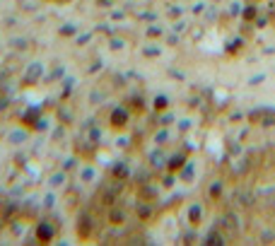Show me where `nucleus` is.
<instances>
[{"label":"nucleus","instance_id":"1","mask_svg":"<svg viewBox=\"0 0 275 246\" xmlns=\"http://www.w3.org/2000/svg\"><path fill=\"white\" fill-rule=\"evenodd\" d=\"M58 232H61V227H58V222L56 220H51V217H41L39 222L34 224V244H53L56 239H58Z\"/></svg>","mask_w":275,"mask_h":246},{"label":"nucleus","instance_id":"2","mask_svg":"<svg viewBox=\"0 0 275 246\" xmlns=\"http://www.w3.org/2000/svg\"><path fill=\"white\" fill-rule=\"evenodd\" d=\"M75 232H78L80 241H87V239L92 237V232H95V217H92V213L80 210L78 220H75Z\"/></svg>","mask_w":275,"mask_h":246},{"label":"nucleus","instance_id":"3","mask_svg":"<svg viewBox=\"0 0 275 246\" xmlns=\"http://www.w3.org/2000/svg\"><path fill=\"white\" fill-rule=\"evenodd\" d=\"M44 75H46V68H44V63L34 61V63L27 65V70H24L22 80H20V85H22V87H34V85H39L41 80H44Z\"/></svg>","mask_w":275,"mask_h":246},{"label":"nucleus","instance_id":"4","mask_svg":"<svg viewBox=\"0 0 275 246\" xmlns=\"http://www.w3.org/2000/svg\"><path fill=\"white\" fill-rule=\"evenodd\" d=\"M128 121H131V109L126 106H114L109 113V126L114 130H123L128 126Z\"/></svg>","mask_w":275,"mask_h":246},{"label":"nucleus","instance_id":"5","mask_svg":"<svg viewBox=\"0 0 275 246\" xmlns=\"http://www.w3.org/2000/svg\"><path fill=\"white\" fill-rule=\"evenodd\" d=\"M41 116H44V106H29V109H24V111H22V116H20V123H22L24 128H29V130H32Z\"/></svg>","mask_w":275,"mask_h":246},{"label":"nucleus","instance_id":"6","mask_svg":"<svg viewBox=\"0 0 275 246\" xmlns=\"http://www.w3.org/2000/svg\"><path fill=\"white\" fill-rule=\"evenodd\" d=\"M27 138H29V128H24L22 123L15 128H10L8 133H5V140H8V145H24L27 143Z\"/></svg>","mask_w":275,"mask_h":246},{"label":"nucleus","instance_id":"7","mask_svg":"<svg viewBox=\"0 0 275 246\" xmlns=\"http://www.w3.org/2000/svg\"><path fill=\"white\" fill-rule=\"evenodd\" d=\"M106 220H109L111 224H116V227H118V224H126L128 213L121 205H116V203H114V205L109 207V213H106Z\"/></svg>","mask_w":275,"mask_h":246},{"label":"nucleus","instance_id":"8","mask_svg":"<svg viewBox=\"0 0 275 246\" xmlns=\"http://www.w3.org/2000/svg\"><path fill=\"white\" fill-rule=\"evenodd\" d=\"M46 186H48V188H61V186H68V172H63V169L53 172V174L46 179Z\"/></svg>","mask_w":275,"mask_h":246},{"label":"nucleus","instance_id":"9","mask_svg":"<svg viewBox=\"0 0 275 246\" xmlns=\"http://www.w3.org/2000/svg\"><path fill=\"white\" fill-rule=\"evenodd\" d=\"M111 176H114L116 181H126L128 176H131V167H128L126 162H114V167H111Z\"/></svg>","mask_w":275,"mask_h":246},{"label":"nucleus","instance_id":"10","mask_svg":"<svg viewBox=\"0 0 275 246\" xmlns=\"http://www.w3.org/2000/svg\"><path fill=\"white\" fill-rule=\"evenodd\" d=\"M78 179H80V183H92V181L97 179V169L92 167V164H85V167H80Z\"/></svg>","mask_w":275,"mask_h":246},{"label":"nucleus","instance_id":"11","mask_svg":"<svg viewBox=\"0 0 275 246\" xmlns=\"http://www.w3.org/2000/svg\"><path fill=\"white\" fill-rule=\"evenodd\" d=\"M184 164H186V155H172V157L167 159V169H169V172H179L181 167H184Z\"/></svg>","mask_w":275,"mask_h":246},{"label":"nucleus","instance_id":"12","mask_svg":"<svg viewBox=\"0 0 275 246\" xmlns=\"http://www.w3.org/2000/svg\"><path fill=\"white\" fill-rule=\"evenodd\" d=\"M58 36H63V39H70V36H78V27L72 22H65L61 24V29H58Z\"/></svg>","mask_w":275,"mask_h":246},{"label":"nucleus","instance_id":"13","mask_svg":"<svg viewBox=\"0 0 275 246\" xmlns=\"http://www.w3.org/2000/svg\"><path fill=\"white\" fill-rule=\"evenodd\" d=\"M152 109H155V111H167V109H169V97L157 94L155 102H152Z\"/></svg>","mask_w":275,"mask_h":246},{"label":"nucleus","instance_id":"14","mask_svg":"<svg viewBox=\"0 0 275 246\" xmlns=\"http://www.w3.org/2000/svg\"><path fill=\"white\" fill-rule=\"evenodd\" d=\"M200 217H203V210H200V205H191L189 207V222L191 224H200Z\"/></svg>","mask_w":275,"mask_h":246},{"label":"nucleus","instance_id":"15","mask_svg":"<svg viewBox=\"0 0 275 246\" xmlns=\"http://www.w3.org/2000/svg\"><path fill=\"white\" fill-rule=\"evenodd\" d=\"M138 217H140V222H145V220L152 217V207H150V203H140V205H138Z\"/></svg>","mask_w":275,"mask_h":246},{"label":"nucleus","instance_id":"16","mask_svg":"<svg viewBox=\"0 0 275 246\" xmlns=\"http://www.w3.org/2000/svg\"><path fill=\"white\" fill-rule=\"evenodd\" d=\"M72 87H75V80H72V78L63 80V89H61V99H68V97L72 94Z\"/></svg>","mask_w":275,"mask_h":246},{"label":"nucleus","instance_id":"17","mask_svg":"<svg viewBox=\"0 0 275 246\" xmlns=\"http://www.w3.org/2000/svg\"><path fill=\"white\" fill-rule=\"evenodd\" d=\"M78 162H80V157H78V155H72V157L63 159V167H61V169H63V172H72V169L78 167Z\"/></svg>","mask_w":275,"mask_h":246},{"label":"nucleus","instance_id":"18","mask_svg":"<svg viewBox=\"0 0 275 246\" xmlns=\"http://www.w3.org/2000/svg\"><path fill=\"white\" fill-rule=\"evenodd\" d=\"M109 48H111V51H121V48H126V39L111 36V39H109Z\"/></svg>","mask_w":275,"mask_h":246},{"label":"nucleus","instance_id":"19","mask_svg":"<svg viewBox=\"0 0 275 246\" xmlns=\"http://www.w3.org/2000/svg\"><path fill=\"white\" fill-rule=\"evenodd\" d=\"M150 162H152V167H164L167 164V159L162 157V155H159V152H152V155H150Z\"/></svg>","mask_w":275,"mask_h":246},{"label":"nucleus","instance_id":"20","mask_svg":"<svg viewBox=\"0 0 275 246\" xmlns=\"http://www.w3.org/2000/svg\"><path fill=\"white\" fill-rule=\"evenodd\" d=\"M225 241H227V239L222 237L220 232H212L210 237H205V244H225Z\"/></svg>","mask_w":275,"mask_h":246},{"label":"nucleus","instance_id":"21","mask_svg":"<svg viewBox=\"0 0 275 246\" xmlns=\"http://www.w3.org/2000/svg\"><path fill=\"white\" fill-rule=\"evenodd\" d=\"M53 205H56V193H51V191H48L46 196H44V207H46V210H51Z\"/></svg>","mask_w":275,"mask_h":246},{"label":"nucleus","instance_id":"22","mask_svg":"<svg viewBox=\"0 0 275 246\" xmlns=\"http://www.w3.org/2000/svg\"><path fill=\"white\" fill-rule=\"evenodd\" d=\"M32 130H36V133H44V130H48V119H44V116H41V119L36 121V126H34Z\"/></svg>","mask_w":275,"mask_h":246},{"label":"nucleus","instance_id":"23","mask_svg":"<svg viewBox=\"0 0 275 246\" xmlns=\"http://www.w3.org/2000/svg\"><path fill=\"white\" fill-rule=\"evenodd\" d=\"M63 200H65V203H68L70 207H72V205H78V193H75V191H70V193H68Z\"/></svg>","mask_w":275,"mask_h":246},{"label":"nucleus","instance_id":"24","mask_svg":"<svg viewBox=\"0 0 275 246\" xmlns=\"http://www.w3.org/2000/svg\"><path fill=\"white\" fill-rule=\"evenodd\" d=\"M142 53H145V56H159V46H148Z\"/></svg>","mask_w":275,"mask_h":246},{"label":"nucleus","instance_id":"25","mask_svg":"<svg viewBox=\"0 0 275 246\" xmlns=\"http://www.w3.org/2000/svg\"><path fill=\"white\" fill-rule=\"evenodd\" d=\"M92 41V34H80L78 36V46H82V44H89Z\"/></svg>","mask_w":275,"mask_h":246},{"label":"nucleus","instance_id":"26","mask_svg":"<svg viewBox=\"0 0 275 246\" xmlns=\"http://www.w3.org/2000/svg\"><path fill=\"white\" fill-rule=\"evenodd\" d=\"M244 17H246V20H251V17H256V8H253V5H249V8H244Z\"/></svg>","mask_w":275,"mask_h":246},{"label":"nucleus","instance_id":"27","mask_svg":"<svg viewBox=\"0 0 275 246\" xmlns=\"http://www.w3.org/2000/svg\"><path fill=\"white\" fill-rule=\"evenodd\" d=\"M159 27H148V36H152V39H155V36H159Z\"/></svg>","mask_w":275,"mask_h":246},{"label":"nucleus","instance_id":"28","mask_svg":"<svg viewBox=\"0 0 275 246\" xmlns=\"http://www.w3.org/2000/svg\"><path fill=\"white\" fill-rule=\"evenodd\" d=\"M210 196L215 198V196H220V181L217 183H212V188H210Z\"/></svg>","mask_w":275,"mask_h":246},{"label":"nucleus","instance_id":"29","mask_svg":"<svg viewBox=\"0 0 275 246\" xmlns=\"http://www.w3.org/2000/svg\"><path fill=\"white\" fill-rule=\"evenodd\" d=\"M164 188H172L174 186V176H164V183H162Z\"/></svg>","mask_w":275,"mask_h":246},{"label":"nucleus","instance_id":"30","mask_svg":"<svg viewBox=\"0 0 275 246\" xmlns=\"http://www.w3.org/2000/svg\"><path fill=\"white\" fill-rule=\"evenodd\" d=\"M48 3H58V5H65V3H70V0H48Z\"/></svg>","mask_w":275,"mask_h":246}]
</instances>
